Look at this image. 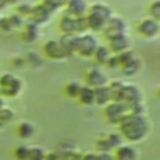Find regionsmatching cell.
I'll return each instance as SVG.
<instances>
[{
	"mask_svg": "<svg viewBox=\"0 0 160 160\" xmlns=\"http://www.w3.org/2000/svg\"><path fill=\"white\" fill-rule=\"evenodd\" d=\"M114 15L112 9L110 5L102 2V1H96L91 2L88 10V14L85 16L88 29L90 32H101L105 24L108 20Z\"/></svg>",
	"mask_w": 160,
	"mask_h": 160,
	"instance_id": "7a4b0ae2",
	"label": "cell"
},
{
	"mask_svg": "<svg viewBox=\"0 0 160 160\" xmlns=\"http://www.w3.org/2000/svg\"><path fill=\"white\" fill-rule=\"evenodd\" d=\"M121 101L125 102L129 108L135 105V104H138V102L144 101V96H142L141 89L134 82H124Z\"/></svg>",
	"mask_w": 160,
	"mask_h": 160,
	"instance_id": "5bb4252c",
	"label": "cell"
},
{
	"mask_svg": "<svg viewBox=\"0 0 160 160\" xmlns=\"http://www.w3.org/2000/svg\"><path fill=\"white\" fill-rule=\"evenodd\" d=\"M45 151L41 148H30L29 149V155H28V160H45Z\"/></svg>",
	"mask_w": 160,
	"mask_h": 160,
	"instance_id": "4316f807",
	"label": "cell"
},
{
	"mask_svg": "<svg viewBox=\"0 0 160 160\" xmlns=\"http://www.w3.org/2000/svg\"><path fill=\"white\" fill-rule=\"evenodd\" d=\"M112 55H111V52H110V50H109V48L106 46V44L105 45H99L98 46V49H96V51L94 52V56H92V59L95 60V62L98 64V65H100V66H104L105 68V65L108 64V61L110 60V58H111Z\"/></svg>",
	"mask_w": 160,
	"mask_h": 160,
	"instance_id": "ffe728a7",
	"label": "cell"
},
{
	"mask_svg": "<svg viewBox=\"0 0 160 160\" xmlns=\"http://www.w3.org/2000/svg\"><path fill=\"white\" fill-rule=\"evenodd\" d=\"M122 34H129L128 31V22L124 18L118 16V15H112L108 22L105 24L102 31H101V36L104 40H110L111 38L122 35Z\"/></svg>",
	"mask_w": 160,
	"mask_h": 160,
	"instance_id": "ba28073f",
	"label": "cell"
},
{
	"mask_svg": "<svg viewBox=\"0 0 160 160\" xmlns=\"http://www.w3.org/2000/svg\"><path fill=\"white\" fill-rule=\"evenodd\" d=\"M114 158L115 160H138L139 152L131 144H122L116 150H114Z\"/></svg>",
	"mask_w": 160,
	"mask_h": 160,
	"instance_id": "2e32d148",
	"label": "cell"
},
{
	"mask_svg": "<svg viewBox=\"0 0 160 160\" xmlns=\"http://www.w3.org/2000/svg\"><path fill=\"white\" fill-rule=\"evenodd\" d=\"M78 36L79 35H75V34H65V35H61V38L59 39V41L61 42V45L64 46V49L68 51V54L70 56L75 54Z\"/></svg>",
	"mask_w": 160,
	"mask_h": 160,
	"instance_id": "44dd1931",
	"label": "cell"
},
{
	"mask_svg": "<svg viewBox=\"0 0 160 160\" xmlns=\"http://www.w3.org/2000/svg\"><path fill=\"white\" fill-rule=\"evenodd\" d=\"M58 29L61 32V35H65V34L82 35L85 32H89L85 18H72L66 14H64L59 19Z\"/></svg>",
	"mask_w": 160,
	"mask_h": 160,
	"instance_id": "277c9868",
	"label": "cell"
},
{
	"mask_svg": "<svg viewBox=\"0 0 160 160\" xmlns=\"http://www.w3.org/2000/svg\"><path fill=\"white\" fill-rule=\"evenodd\" d=\"M66 1L68 0H44L42 4L52 12V11L58 10L59 8H64V5H65Z\"/></svg>",
	"mask_w": 160,
	"mask_h": 160,
	"instance_id": "83f0119b",
	"label": "cell"
},
{
	"mask_svg": "<svg viewBox=\"0 0 160 160\" xmlns=\"http://www.w3.org/2000/svg\"><path fill=\"white\" fill-rule=\"evenodd\" d=\"M16 131H18V135H19L21 139H29V138H31V136L34 135L35 128H34L30 122L24 121V122H20V124H19Z\"/></svg>",
	"mask_w": 160,
	"mask_h": 160,
	"instance_id": "cb8c5ba5",
	"label": "cell"
},
{
	"mask_svg": "<svg viewBox=\"0 0 160 160\" xmlns=\"http://www.w3.org/2000/svg\"><path fill=\"white\" fill-rule=\"evenodd\" d=\"M135 31H136V35L142 40H146V41L156 40L160 36V21H156L146 16L136 22Z\"/></svg>",
	"mask_w": 160,
	"mask_h": 160,
	"instance_id": "8992f818",
	"label": "cell"
},
{
	"mask_svg": "<svg viewBox=\"0 0 160 160\" xmlns=\"http://www.w3.org/2000/svg\"><path fill=\"white\" fill-rule=\"evenodd\" d=\"M80 160H98L96 152H85V154H81Z\"/></svg>",
	"mask_w": 160,
	"mask_h": 160,
	"instance_id": "4dcf8cb0",
	"label": "cell"
},
{
	"mask_svg": "<svg viewBox=\"0 0 160 160\" xmlns=\"http://www.w3.org/2000/svg\"><path fill=\"white\" fill-rule=\"evenodd\" d=\"M29 149L28 146L25 145H21V146H18L15 149V158L18 160H28V155H29Z\"/></svg>",
	"mask_w": 160,
	"mask_h": 160,
	"instance_id": "f1b7e54d",
	"label": "cell"
},
{
	"mask_svg": "<svg viewBox=\"0 0 160 160\" xmlns=\"http://www.w3.org/2000/svg\"><path fill=\"white\" fill-rule=\"evenodd\" d=\"M12 118H14L12 110L9 109V108H2V109L0 110V128L8 125V124L12 120Z\"/></svg>",
	"mask_w": 160,
	"mask_h": 160,
	"instance_id": "484cf974",
	"label": "cell"
},
{
	"mask_svg": "<svg viewBox=\"0 0 160 160\" xmlns=\"http://www.w3.org/2000/svg\"><path fill=\"white\" fill-rule=\"evenodd\" d=\"M21 36H22L24 41H26V42H34L39 38V25H36L34 22L28 24L26 28L24 29Z\"/></svg>",
	"mask_w": 160,
	"mask_h": 160,
	"instance_id": "7402d4cb",
	"label": "cell"
},
{
	"mask_svg": "<svg viewBox=\"0 0 160 160\" xmlns=\"http://www.w3.org/2000/svg\"><path fill=\"white\" fill-rule=\"evenodd\" d=\"M22 82L19 78L11 74H4L0 76V94L6 98H15L21 91Z\"/></svg>",
	"mask_w": 160,
	"mask_h": 160,
	"instance_id": "9c48e42d",
	"label": "cell"
},
{
	"mask_svg": "<svg viewBox=\"0 0 160 160\" xmlns=\"http://www.w3.org/2000/svg\"><path fill=\"white\" fill-rule=\"evenodd\" d=\"M118 59V70L126 78H134L140 74L142 69V60L132 50L120 55H115Z\"/></svg>",
	"mask_w": 160,
	"mask_h": 160,
	"instance_id": "3957f363",
	"label": "cell"
},
{
	"mask_svg": "<svg viewBox=\"0 0 160 160\" xmlns=\"http://www.w3.org/2000/svg\"><path fill=\"white\" fill-rule=\"evenodd\" d=\"M90 2L88 0H68L64 5L66 15L72 18H85L89 10Z\"/></svg>",
	"mask_w": 160,
	"mask_h": 160,
	"instance_id": "9a60e30c",
	"label": "cell"
},
{
	"mask_svg": "<svg viewBox=\"0 0 160 160\" xmlns=\"http://www.w3.org/2000/svg\"><path fill=\"white\" fill-rule=\"evenodd\" d=\"M94 91H95V105H98L100 108H104L110 101H112L111 94H110V90H109L108 85L96 88V89H94Z\"/></svg>",
	"mask_w": 160,
	"mask_h": 160,
	"instance_id": "d6986e66",
	"label": "cell"
},
{
	"mask_svg": "<svg viewBox=\"0 0 160 160\" xmlns=\"http://www.w3.org/2000/svg\"><path fill=\"white\" fill-rule=\"evenodd\" d=\"M32 20L34 24L36 25H41V24H45L49 21L50 16H51V11L44 5V4H40L35 8L31 9V12L29 15Z\"/></svg>",
	"mask_w": 160,
	"mask_h": 160,
	"instance_id": "e0dca14e",
	"label": "cell"
},
{
	"mask_svg": "<svg viewBox=\"0 0 160 160\" xmlns=\"http://www.w3.org/2000/svg\"><path fill=\"white\" fill-rule=\"evenodd\" d=\"M42 51H44V55L48 59L55 60V61H61V60H66L68 58H70V55L64 49L61 42L59 40H54V39L48 40L42 45Z\"/></svg>",
	"mask_w": 160,
	"mask_h": 160,
	"instance_id": "7c38bea8",
	"label": "cell"
},
{
	"mask_svg": "<svg viewBox=\"0 0 160 160\" xmlns=\"http://www.w3.org/2000/svg\"><path fill=\"white\" fill-rule=\"evenodd\" d=\"M81 85L82 84L79 82V81H76V80H72V81L66 82L65 86H64V94H65V96L69 98V99H75L76 100Z\"/></svg>",
	"mask_w": 160,
	"mask_h": 160,
	"instance_id": "603a6c76",
	"label": "cell"
},
{
	"mask_svg": "<svg viewBox=\"0 0 160 160\" xmlns=\"http://www.w3.org/2000/svg\"><path fill=\"white\" fill-rule=\"evenodd\" d=\"M130 114L129 106L122 101H110L104 106V118L110 125H119V122Z\"/></svg>",
	"mask_w": 160,
	"mask_h": 160,
	"instance_id": "52a82bcc",
	"label": "cell"
},
{
	"mask_svg": "<svg viewBox=\"0 0 160 160\" xmlns=\"http://www.w3.org/2000/svg\"><path fill=\"white\" fill-rule=\"evenodd\" d=\"M78 102L82 106H92L95 105V91L92 88L82 84L80 88V91L76 98Z\"/></svg>",
	"mask_w": 160,
	"mask_h": 160,
	"instance_id": "ac0fdd59",
	"label": "cell"
},
{
	"mask_svg": "<svg viewBox=\"0 0 160 160\" xmlns=\"http://www.w3.org/2000/svg\"><path fill=\"white\" fill-rule=\"evenodd\" d=\"M106 46L109 48L111 55H120V54L132 50V40L129 34H122V35H119V36H115L108 40Z\"/></svg>",
	"mask_w": 160,
	"mask_h": 160,
	"instance_id": "8fae6325",
	"label": "cell"
},
{
	"mask_svg": "<svg viewBox=\"0 0 160 160\" xmlns=\"http://www.w3.org/2000/svg\"><path fill=\"white\" fill-rule=\"evenodd\" d=\"M151 125L146 115H126L118 125V131L128 144L142 142L150 134Z\"/></svg>",
	"mask_w": 160,
	"mask_h": 160,
	"instance_id": "6da1fadb",
	"label": "cell"
},
{
	"mask_svg": "<svg viewBox=\"0 0 160 160\" xmlns=\"http://www.w3.org/2000/svg\"><path fill=\"white\" fill-rule=\"evenodd\" d=\"M100 45V42L98 41V38L91 34V32H85L82 35L78 36V41H76V48H75V54L81 59H92L94 52L96 51L98 46Z\"/></svg>",
	"mask_w": 160,
	"mask_h": 160,
	"instance_id": "5b68a950",
	"label": "cell"
},
{
	"mask_svg": "<svg viewBox=\"0 0 160 160\" xmlns=\"http://www.w3.org/2000/svg\"><path fill=\"white\" fill-rule=\"evenodd\" d=\"M125 141L121 138V135L119 134V131L116 132H109L101 138H99L95 142V148L98 150V152H112L114 150H116L120 145H122Z\"/></svg>",
	"mask_w": 160,
	"mask_h": 160,
	"instance_id": "30bf717a",
	"label": "cell"
},
{
	"mask_svg": "<svg viewBox=\"0 0 160 160\" xmlns=\"http://www.w3.org/2000/svg\"><path fill=\"white\" fill-rule=\"evenodd\" d=\"M2 108H5V102H4V100H2V98H0V110H1Z\"/></svg>",
	"mask_w": 160,
	"mask_h": 160,
	"instance_id": "1f68e13d",
	"label": "cell"
},
{
	"mask_svg": "<svg viewBox=\"0 0 160 160\" xmlns=\"http://www.w3.org/2000/svg\"><path fill=\"white\" fill-rule=\"evenodd\" d=\"M109 81L110 80L108 78V74L101 68H96L95 66V68L88 69V71L84 75V84L90 86V88H92V89L108 85Z\"/></svg>",
	"mask_w": 160,
	"mask_h": 160,
	"instance_id": "4fadbf2b",
	"label": "cell"
},
{
	"mask_svg": "<svg viewBox=\"0 0 160 160\" xmlns=\"http://www.w3.org/2000/svg\"><path fill=\"white\" fill-rule=\"evenodd\" d=\"M158 96L160 98V89H159V91H158Z\"/></svg>",
	"mask_w": 160,
	"mask_h": 160,
	"instance_id": "836d02e7",
	"label": "cell"
},
{
	"mask_svg": "<svg viewBox=\"0 0 160 160\" xmlns=\"http://www.w3.org/2000/svg\"><path fill=\"white\" fill-rule=\"evenodd\" d=\"M6 2H8V0H0V8H2Z\"/></svg>",
	"mask_w": 160,
	"mask_h": 160,
	"instance_id": "d6a6232c",
	"label": "cell"
},
{
	"mask_svg": "<svg viewBox=\"0 0 160 160\" xmlns=\"http://www.w3.org/2000/svg\"><path fill=\"white\" fill-rule=\"evenodd\" d=\"M96 158H98V160H115L114 154L112 152H106V151L96 152Z\"/></svg>",
	"mask_w": 160,
	"mask_h": 160,
	"instance_id": "f546056e",
	"label": "cell"
},
{
	"mask_svg": "<svg viewBox=\"0 0 160 160\" xmlns=\"http://www.w3.org/2000/svg\"><path fill=\"white\" fill-rule=\"evenodd\" d=\"M148 16L160 21V0H152L148 6Z\"/></svg>",
	"mask_w": 160,
	"mask_h": 160,
	"instance_id": "d4e9b609",
	"label": "cell"
}]
</instances>
